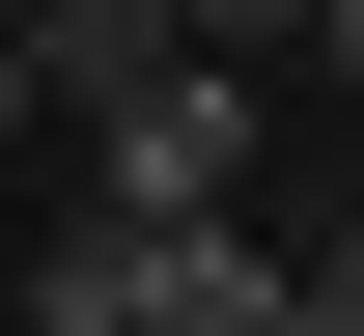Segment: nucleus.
Instances as JSON below:
<instances>
[{
    "mask_svg": "<svg viewBox=\"0 0 364 336\" xmlns=\"http://www.w3.org/2000/svg\"><path fill=\"white\" fill-rule=\"evenodd\" d=\"M252 141H280V56H140V85L85 112V196L196 224V196H252Z\"/></svg>",
    "mask_w": 364,
    "mask_h": 336,
    "instance_id": "obj_1",
    "label": "nucleus"
},
{
    "mask_svg": "<svg viewBox=\"0 0 364 336\" xmlns=\"http://www.w3.org/2000/svg\"><path fill=\"white\" fill-rule=\"evenodd\" d=\"M280 281H309V252H280L252 196H196V224H168V308H140V336H280Z\"/></svg>",
    "mask_w": 364,
    "mask_h": 336,
    "instance_id": "obj_2",
    "label": "nucleus"
},
{
    "mask_svg": "<svg viewBox=\"0 0 364 336\" xmlns=\"http://www.w3.org/2000/svg\"><path fill=\"white\" fill-rule=\"evenodd\" d=\"M168 308V224H140V196H85V224L28 252V336H140Z\"/></svg>",
    "mask_w": 364,
    "mask_h": 336,
    "instance_id": "obj_3",
    "label": "nucleus"
},
{
    "mask_svg": "<svg viewBox=\"0 0 364 336\" xmlns=\"http://www.w3.org/2000/svg\"><path fill=\"white\" fill-rule=\"evenodd\" d=\"M0 28H28V85H56V112H112V85H140V56H196V28H168V0H0Z\"/></svg>",
    "mask_w": 364,
    "mask_h": 336,
    "instance_id": "obj_4",
    "label": "nucleus"
},
{
    "mask_svg": "<svg viewBox=\"0 0 364 336\" xmlns=\"http://www.w3.org/2000/svg\"><path fill=\"white\" fill-rule=\"evenodd\" d=\"M168 28H196V56H309V0H168Z\"/></svg>",
    "mask_w": 364,
    "mask_h": 336,
    "instance_id": "obj_5",
    "label": "nucleus"
},
{
    "mask_svg": "<svg viewBox=\"0 0 364 336\" xmlns=\"http://www.w3.org/2000/svg\"><path fill=\"white\" fill-rule=\"evenodd\" d=\"M309 85H336V112H364V0H309Z\"/></svg>",
    "mask_w": 364,
    "mask_h": 336,
    "instance_id": "obj_6",
    "label": "nucleus"
},
{
    "mask_svg": "<svg viewBox=\"0 0 364 336\" xmlns=\"http://www.w3.org/2000/svg\"><path fill=\"white\" fill-rule=\"evenodd\" d=\"M280 336H364V281H280Z\"/></svg>",
    "mask_w": 364,
    "mask_h": 336,
    "instance_id": "obj_7",
    "label": "nucleus"
},
{
    "mask_svg": "<svg viewBox=\"0 0 364 336\" xmlns=\"http://www.w3.org/2000/svg\"><path fill=\"white\" fill-rule=\"evenodd\" d=\"M28 112H56V85H28V28H0V141H28Z\"/></svg>",
    "mask_w": 364,
    "mask_h": 336,
    "instance_id": "obj_8",
    "label": "nucleus"
},
{
    "mask_svg": "<svg viewBox=\"0 0 364 336\" xmlns=\"http://www.w3.org/2000/svg\"><path fill=\"white\" fill-rule=\"evenodd\" d=\"M309 281H364V224H336V252H309Z\"/></svg>",
    "mask_w": 364,
    "mask_h": 336,
    "instance_id": "obj_9",
    "label": "nucleus"
}]
</instances>
